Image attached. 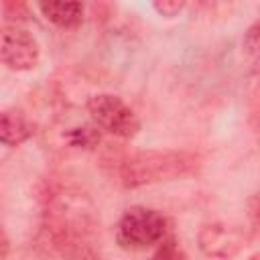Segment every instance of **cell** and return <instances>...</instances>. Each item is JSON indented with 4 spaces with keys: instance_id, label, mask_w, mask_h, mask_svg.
Masks as SVG:
<instances>
[{
    "instance_id": "5b68a950",
    "label": "cell",
    "mask_w": 260,
    "mask_h": 260,
    "mask_svg": "<svg viewBox=\"0 0 260 260\" xmlns=\"http://www.w3.org/2000/svg\"><path fill=\"white\" fill-rule=\"evenodd\" d=\"M246 246V234L236 225L209 223L199 232V248L213 258H232Z\"/></svg>"
},
{
    "instance_id": "7a4b0ae2",
    "label": "cell",
    "mask_w": 260,
    "mask_h": 260,
    "mask_svg": "<svg viewBox=\"0 0 260 260\" xmlns=\"http://www.w3.org/2000/svg\"><path fill=\"white\" fill-rule=\"evenodd\" d=\"M169 221L167 217L150 207H130L118 221L116 240L122 248L144 250L165 240Z\"/></svg>"
},
{
    "instance_id": "4fadbf2b",
    "label": "cell",
    "mask_w": 260,
    "mask_h": 260,
    "mask_svg": "<svg viewBox=\"0 0 260 260\" xmlns=\"http://www.w3.org/2000/svg\"><path fill=\"white\" fill-rule=\"evenodd\" d=\"M250 260H258V254H254V256H252V258H250Z\"/></svg>"
},
{
    "instance_id": "30bf717a",
    "label": "cell",
    "mask_w": 260,
    "mask_h": 260,
    "mask_svg": "<svg viewBox=\"0 0 260 260\" xmlns=\"http://www.w3.org/2000/svg\"><path fill=\"white\" fill-rule=\"evenodd\" d=\"M258 47H260V24L254 22L248 28V32L244 35V51H246V55L256 57L258 55Z\"/></svg>"
},
{
    "instance_id": "8fae6325",
    "label": "cell",
    "mask_w": 260,
    "mask_h": 260,
    "mask_svg": "<svg viewBox=\"0 0 260 260\" xmlns=\"http://www.w3.org/2000/svg\"><path fill=\"white\" fill-rule=\"evenodd\" d=\"M154 8H156L162 16H175V14L183 8V2H169V0H165V2H154Z\"/></svg>"
},
{
    "instance_id": "8992f818",
    "label": "cell",
    "mask_w": 260,
    "mask_h": 260,
    "mask_svg": "<svg viewBox=\"0 0 260 260\" xmlns=\"http://www.w3.org/2000/svg\"><path fill=\"white\" fill-rule=\"evenodd\" d=\"M32 136V124L20 110H0V144L18 146Z\"/></svg>"
},
{
    "instance_id": "52a82bcc",
    "label": "cell",
    "mask_w": 260,
    "mask_h": 260,
    "mask_svg": "<svg viewBox=\"0 0 260 260\" xmlns=\"http://www.w3.org/2000/svg\"><path fill=\"white\" fill-rule=\"evenodd\" d=\"M39 10L43 16L61 26V28H71L77 26L83 20V4L81 2H39Z\"/></svg>"
},
{
    "instance_id": "3957f363",
    "label": "cell",
    "mask_w": 260,
    "mask_h": 260,
    "mask_svg": "<svg viewBox=\"0 0 260 260\" xmlns=\"http://www.w3.org/2000/svg\"><path fill=\"white\" fill-rule=\"evenodd\" d=\"M87 112L98 130L118 138H134L140 130V120L134 110L114 93H95L87 100Z\"/></svg>"
},
{
    "instance_id": "7c38bea8",
    "label": "cell",
    "mask_w": 260,
    "mask_h": 260,
    "mask_svg": "<svg viewBox=\"0 0 260 260\" xmlns=\"http://www.w3.org/2000/svg\"><path fill=\"white\" fill-rule=\"evenodd\" d=\"M8 250H10V240H8L6 232H4V228L0 225V260L8 254Z\"/></svg>"
},
{
    "instance_id": "6da1fadb",
    "label": "cell",
    "mask_w": 260,
    "mask_h": 260,
    "mask_svg": "<svg viewBox=\"0 0 260 260\" xmlns=\"http://www.w3.org/2000/svg\"><path fill=\"white\" fill-rule=\"evenodd\" d=\"M193 167V158L185 152H140L128 158L120 169V181L126 187H140L177 175L187 173Z\"/></svg>"
},
{
    "instance_id": "277c9868",
    "label": "cell",
    "mask_w": 260,
    "mask_h": 260,
    "mask_svg": "<svg viewBox=\"0 0 260 260\" xmlns=\"http://www.w3.org/2000/svg\"><path fill=\"white\" fill-rule=\"evenodd\" d=\"M41 57L37 39L16 24L0 26V63L14 71L35 69Z\"/></svg>"
},
{
    "instance_id": "ba28073f",
    "label": "cell",
    "mask_w": 260,
    "mask_h": 260,
    "mask_svg": "<svg viewBox=\"0 0 260 260\" xmlns=\"http://www.w3.org/2000/svg\"><path fill=\"white\" fill-rule=\"evenodd\" d=\"M65 140L75 148H95L100 144V130L95 126H75L69 128L65 134Z\"/></svg>"
},
{
    "instance_id": "9c48e42d",
    "label": "cell",
    "mask_w": 260,
    "mask_h": 260,
    "mask_svg": "<svg viewBox=\"0 0 260 260\" xmlns=\"http://www.w3.org/2000/svg\"><path fill=\"white\" fill-rule=\"evenodd\" d=\"M150 260H189V256L185 254V250L179 246L175 238H167L160 242L158 250L152 254Z\"/></svg>"
}]
</instances>
